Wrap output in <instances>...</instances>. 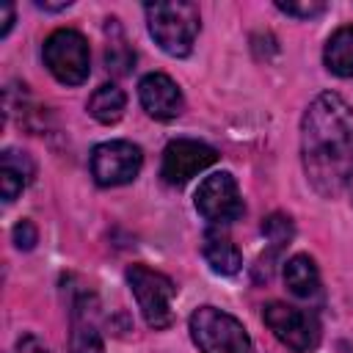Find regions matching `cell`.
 <instances>
[{
    "label": "cell",
    "instance_id": "cell-1",
    "mask_svg": "<svg viewBox=\"0 0 353 353\" xmlns=\"http://www.w3.org/2000/svg\"><path fill=\"white\" fill-rule=\"evenodd\" d=\"M301 163L312 188L334 199L353 168V108L334 91L317 94L301 119Z\"/></svg>",
    "mask_w": 353,
    "mask_h": 353
},
{
    "label": "cell",
    "instance_id": "cell-2",
    "mask_svg": "<svg viewBox=\"0 0 353 353\" xmlns=\"http://www.w3.org/2000/svg\"><path fill=\"white\" fill-rule=\"evenodd\" d=\"M143 14H146L149 36L154 39V44L163 52H168L174 58L190 55L199 28H201L199 6H193L188 0L149 3V6H143Z\"/></svg>",
    "mask_w": 353,
    "mask_h": 353
},
{
    "label": "cell",
    "instance_id": "cell-3",
    "mask_svg": "<svg viewBox=\"0 0 353 353\" xmlns=\"http://www.w3.org/2000/svg\"><path fill=\"white\" fill-rule=\"evenodd\" d=\"M190 336L201 353H251V336L245 325L223 309L199 306L190 314Z\"/></svg>",
    "mask_w": 353,
    "mask_h": 353
},
{
    "label": "cell",
    "instance_id": "cell-4",
    "mask_svg": "<svg viewBox=\"0 0 353 353\" xmlns=\"http://www.w3.org/2000/svg\"><path fill=\"white\" fill-rule=\"evenodd\" d=\"M44 66L50 74L63 85H80L88 80L91 72V50L83 33L72 28H58L44 39L41 47Z\"/></svg>",
    "mask_w": 353,
    "mask_h": 353
},
{
    "label": "cell",
    "instance_id": "cell-5",
    "mask_svg": "<svg viewBox=\"0 0 353 353\" xmlns=\"http://www.w3.org/2000/svg\"><path fill=\"white\" fill-rule=\"evenodd\" d=\"M127 284H130V290L138 301V309H141L143 320L152 328L171 325V320H174L171 301L176 295V287L165 273L152 270L146 265H130L127 268Z\"/></svg>",
    "mask_w": 353,
    "mask_h": 353
},
{
    "label": "cell",
    "instance_id": "cell-6",
    "mask_svg": "<svg viewBox=\"0 0 353 353\" xmlns=\"http://www.w3.org/2000/svg\"><path fill=\"white\" fill-rule=\"evenodd\" d=\"M262 320L273 331V336L295 353H309L320 342V323L314 314H309L303 309L270 301L262 306Z\"/></svg>",
    "mask_w": 353,
    "mask_h": 353
},
{
    "label": "cell",
    "instance_id": "cell-7",
    "mask_svg": "<svg viewBox=\"0 0 353 353\" xmlns=\"http://www.w3.org/2000/svg\"><path fill=\"white\" fill-rule=\"evenodd\" d=\"M143 152L130 141H105L91 152V176L102 188H119L141 174Z\"/></svg>",
    "mask_w": 353,
    "mask_h": 353
},
{
    "label": "cell",
    "instance_id": "cell-8",
    "mask_svg": "<svg viewBox=\"0 0 353 353\" xmlns=\"http://www.w3.org/2000/svg\"><path fill=\"white\" fill-rule=\"evenodd\" d=\"M196 210L204 221L223 226L243 215V199L237 190V182L229 171H215L204 176L196 188Z\"/></svg>",
    "mask_w": 353,
    "mask_h": 353
},
{
    "label": "cell",
    "instance_id": "cell-9",
    "mask_svg": "<svg viewBox=\"0 0 353 353\" xmlns=\"http://www.w3.org/2000/svg\"><path fill=\"white\" fill-rule=\"evenodd\" d=\"M218 160V152L193 138H176L163 149L160 176L165 185H185L190 176L201 174Z\"/></svg>",
    "mask_w": 353,
    "mask_h": 353
},
{
    "label": "cell",
    "instance_id": "cell-10",
    "mask_svg": "<svg viewBox=\"0 0 353 353\" xmlns=\"http://www.w3.org/2000/svg\"><path fill=\"white\" fill-rule=\"evenodd\" d=\"M138 99L143 110L157 121H171L185 110V97L179 85L163 72H152L138 83Z\"/></svg>",
    "mask_w": 353,
    "mask_h": 353
},
{
    "label": "cell",
    "instance_id": "cell-11",
    "mask_svg": "<svg viewBox=\"0 0 353 353\" xmlns=\"http://www.w3.org/2000/svg\"><path fill=\"white\" fill-rule=\"evenodd\" d=\"M33 160L30 154L19 152V149H6L0 154V190H3V201L11 204L33 179Z\"/></svg>",
    "mask_w": 353,
    "mask_h": 353
},
{
    "label": "cell",
    "instance_id": "cell-12",
    "mask_svg": "<svg viewBox=\"0 0 353 353\" xmlns=\"http://www.w3.org/2000/svg\"><path fill=\"white\" fill-rule=\"evenodd\" d=\"M201 254L207 259V265L221 273V276H234L243 268V256L237 251V245L232 243L229 234H223L221 229H207L204 240H201Z\"/></svg>",
    "mask_w": 353,
    "mask_h": 353
},
{
    "label": "cell",
    "instance_id": "cell-13",
    "mask_svg": "<svg viewBox=\"0 0 353 353\" xmlns=\"http://www.w3.org/2000/svg\"><path fill=\"white\" fill-rule=\"evenodd\" d=\"M284 284L298 298H312L320 290V270L312 256L295 254L284 262Z\"/></svg>",
    "mask_w": 353,
    "mask_h": 353
},
{
    "label": "cell",
    "instance_id": "cell-14",
    "mask_svg": "<svg viewBox=\"0 0 353 353\" xmlns=\"http://www.w3.org/2000/svg\"><path fill=\"white\" fill-rule=\"evenodd\" d=\"M325 69L336 77H353V25L336 28L323 50Z\"/></svg>",
    "mask_w": 353,
    "mask_h": 353
},
{
    "label": "cell",
    "instance_id": "cell-15",
    "mask_svg": "<svg viewBox=\"0 0 353 353\" xmlns=\"http://www.w3.org/2000/svg\"><path fill=\"white\" fill-rule=\"evenodd\" d=\"M88 298L83 295L74 309H72V334H69V353H105L102 336L97 331V325L88 320V309H85Z\"/></svg>",
    "mask_w": 353,
    "mask_h": 353
},
{
    "label": "cell",
    "instance_id": "cell-16",
    "mask_svg": "<svg viewBox=\"0 0 353 353\" xmlns=\"http://www.w3.org/2000/svg\"><path fill=\"white\" fill-rule=\"evenodd\" d=\"M124 108H127V97L119 85L113 83H105L99 85L91 97H88V113L99 121V124H116L121 116H124Z\"/></svg>",
    "mask_w": 353,
    "mask_h": 353
},
{
    "label": "cell",
    "instance_id": "cell-17",
    "mask_svg": "<svg viewBox=\"0 0 353 353\" xmlns=\"http://www.w3.org/2000/svg\"><path fill=\"white\" fill-rule=\"evenodd\" d=\"M262 234H265V237H268V243H270L268 256H262V259H259V270H265V279H268V276H270V259H273V256H279V254L290 245V240H292L295 229H292V221H290L287 215L273 212V215H268V218L262 221Z\"/></svg>",
    "mask_w": 353,
    "mask_h": 353
},
{
    "label": "cell",
    "instance_id": "cell-18",
    "mask_svg": "<svg viewBox=\"0 0 353 353\" xmlns=\"http://www.w3.org/2000/svg\"><path fill=\"white\" fill-rule=\"evenodd\" d=\"M108 25L113 28V36L108 39V50H105V61H108V69H113L116 74H127L130 66L135 63V52L127 47V39L121 36L116 19H108Z\"/></svg>",
    "mask_w": 353,
    "mask_h": 353
},
{
    "label": "cell",
    "instance_id": "cell-19",
    "mask_svg": "<svg viewBox=\"0 0 353 353\" xmlns=\"http://www.w3.org/2000/svg\"><path fill=\"white\" fill-rule=\"evenodd\" d=\"M276 8L287 17H298V19H314L320 14H325V3L320 0H303V3H276Z\"/></svg>",
    "mask_w": 353,
    "mask_h": 353
},
{
    "label": "cell",
    "instance_id": "cell-20",
    "mask_svg": "<svg viewBox=\"0 0 353 353\" xmlns=\"http://www.w3.org/2000/svg\"><path fill=\"white\" fill-rule=\"evenodd\" d=\"M36 240H39V232H36V226H33L28 218L14 226V243H17V248L30 251V248L36 245Z\"/></svg>",
    "mask_w": 353,
    "mask_h": 353
},
{
    "label": "cell",
    "instance_id": "cell-21",
    "mask_svg": "<svg viewBox=\"0 0 353 353\" xmlns=\"http://www.w3.org/2000/svg\"><path fill=\"white\" fill-rule=\"evenodd\" d=\"M0 36H8V30H11V25H14V6L11 3H3L0 6Z\"/></svg>",
    "mask_w": 353,
    "mask_h": 353
},
{
    "label": "cell",
    "instance_id": "cell-22",
    "mask_svg": "<svg viewBox=\"0 0 353 353\" xmlns=\"http://www.w3.org/2000/svg\"><path fill=\"white\" fill-rule=\"evenodd\" d=\"M36 6L44 8V11H63V8H69V0L66 3H44V0H39Z\"/></svg>",
    "mask_w": 353,
    "mask_h": 353
},
{
    "label": "cell",
    "instance_id": "cell-23",
    "mask_svg": "<svg viewBox=\"0 0 353 353\" xmlns=\"http://www.w3.org/2000/svg\"><path fill=\"white\" fill-rule=\"evenodd\" d=\"M347 193H350V201H353V168H350V176H347Z\"/></svg>",
    "mask_w": 353,
    "mask_h": 353
}]
</instances>
